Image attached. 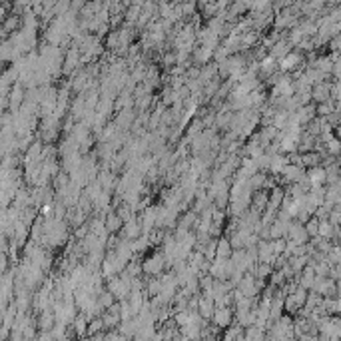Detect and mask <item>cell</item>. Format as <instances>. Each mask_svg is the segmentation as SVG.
Here are the masks:
<instances>
[{
    "label": "cell",
    "instance_id": "cell-3",
    "mask_svg": "<svg viewBox=\"0 0 341 341\" xmlns=\"http://www.w3.org/2000/svg\"><path fill=\"white\" fill-rule=\"evenodd\" d=\"M236 321V309L232 305H216V311L212 315V323H216L222 329H228Z\"/></svg>",
    "mask_w": 341,
    "mask_h": 341
},
{
    "label": "cell",
    "instance_id": "cell-4",
    "mask_svg": "<svg viewBox=\"0 0 341 341\" xmlns=\"http://www.w3.org/2000/svg\"><path fill=\"white\" fill-rule=\"evenodd\" d=\"M136 118H138V110H136V108H122V110H118V112L114 114V122H116L118 128H122V130H130V128L134 126Z\"/></svg>",
    "mask_w": 341,
    "mask_h": 341
},
{
    "label": "cell",
    "instance_id": "cell-9",
    "mask_svg": "<svg viewBox=\"0 0 341 341\" xmlns=\"http://www.w3.org/2000/svg\"><path fill=\"white\" fill-rule=\"evenodd\" d=\"M232 254H234V246H232L230 238H228V236H222V238H218L216 257H220V259H230V257H232Z\"/></svg>",
    "mask_w": 341,
    "mask_h": 341
},
{
    "label": "cell",
    "instance_id": "cell-20",
    "mask_svg": "<svg viewBox=\"0 0 341 341\" xmlns=\"http://www.w3.org/2000/svg\"><path fill=\"white\" fill-rule=\"evenodd\" d=\"M273 273V265L271 263H257V271H256V277H261V279H267L269 275Z\"/></svg>",
    "mask_w": 341,
    "mask_h": 341
},
{
    "label": "cell",
    "instance_id": "cell-15",
    "mask_svg": "<svg viewBox=\"0 0 341 341\" xmlns=\"http://www.w3.org/2000/svg\"><path fill=\"white\" fill-rule=\"evenodd\" d=\"M267 337V329L265 327H259V325H250L246 327V337L248 341H259V339H265Z\"/></svg>",
    "mask_w": 341,
    "mask_h": 341
},
{
    "label": "cell",
    "instance_id": "cell-17",
    "mask_svg": "<svg viewBox=\"0 0 341 341\" xmlns=\"http://www.w3.org/2000/svg\"><path fill=\"white\" fill-rule=\"evenodd\" d=\"M100 331H106V325H104L102 315H96V317H92L90 323H88V337H92V335H96V333H100Z\"/></svg>",
    "mask_w": 341,
    "mask_h": 341
},
{
    "label": "cell",
    "instance_id": "cell-6",
    "mask_svg": "<svg viewBox=\"0 0 341 341\" xmlns=\"http://www.w3.org/2000/svg\"><path fill=\"white\" fill-rule=\"evenodd\" d=\"M142 234H144V228H142L140 216H134V218H130V220L124 224V228H122V232H120V238H124V240H136V238H140Z\"/></svg>",
    "mask_w": 341,
    "mask_h": 341
},
{
    "label": "cell",
    "instance_id": "cell-25",
    "mask_svg": "<svg viewBox=\"0 0 341 341\" xmlns=\"http://www.w3.org/2000/svg\"><path fill=\"white\" fill-rule=\"evenodd\" d=\"M200 72H202V68H190L184 76H186V80H196V78H200Z\"/></svg>",
    "mask_w": 341,
    "mask_h": 341
},
{
    "label": "cell",
    "instance_id": "cell-12",
    "mask_svg": "<svg viewBox=\"0 0 341 341\" xmlns=\"http://www.w3.org/2000/svg\"><path fill=\"white\" fill-rule=\"evenodd\" d=\"M307 176H309L311 186H323L327 182V170L325 168H319V166H313L309 172H307Z\"/></svg>",
    "mask_w": 341,
    "mask_h": 341
},
{
    "label": "cell",
    "instance_id": "cell-5",
    "mask_svg": "<svg viewBox=\"0 0 341 341\" xmlns=\"http://www.w3.org/2000/svg\"><path fill=\"white\" fill-rule=\"evenodd\" d=\"M277 254H275V248H273V240H259L257 242V259L261 263H271L275 261Z\"/></svg>",
    "mask_w": 341,
    "mask_h": 341
},
{
    "label": "cell",
    "instance_id": "cell-11",
    "mask_svg": "<svg viewBox=\"0 0 341 341\" xmlns=\"http://www.w3.org/2000/svg\"><path fill=\"white\" fill-rule=\"evenodd\" d=\"M88 323H90V319L80 311L76 315V319L70 323L72 329H74V333H76V337H88Z\"/></svg>",
    "mask_w": 341,
    "mask_h": 341
},
{
    "label": "cell",
    "instance_id": "cell-10",
    "mask_svg": "<svg viewBox=\"0 0 341 341\" xmlns=\"http://www.w3.org/2000/svg\"><path fill=\"white\" fill-rule=\"evenodd\" d=\"M267 204H269V190H265V188L256 190L254 192V198H252V208L263 212L267 208Z\"/></svg>",
    "mask_w": 341,
    "mask_h": 341
},
{
    "label": "cell",
    "instance_id": "cell-22",
    "mask_svg": "<svg viewBox=\"0 0 341 341\" xmlns=\"http://www.w3.org/2000/svg\"><path fill=\"white\" fill-rule=\"evenodd\" d=\"M297 62H299V58H297L295 54H287V58H283V60L279 62V68H281V70H291Z\"/></svg>",
    "mask_w": 341,
    "mask_h": 341
},
{
    "label": "cell",
    "instance_id": "cell-19",
    "mask_svg": "<svg viewBox=\"0 0 341 341\" xmlns=\"http://www.w3.org/2000/svg\"><path fill=\"white\" fill-rule=\"evenodd\" d=\"M311 96H313L317 102H325V100L329 98V86H325V84H317V86H313Z\"/></svg>",
    "mask_w": 341,
    "mask_h": 341
},
{
    "label": "cell",
    "instance_id": "cell-24",
    "mask_svg": "<svg viewBox=\"0 0 341 341\" xmlns=\"http://www.w3.org/2000/svg\"><path fill=\"white\" fill-rule=\"evenodd\" d=\"M327 150H329V154H333V156L341 154V140H335V138H331V140L327 142Z\"/></svg>",
    "mask_w": 341,
    "mask_h": 341
},
{
    "label": "cell",
    "instance_id": "cell-21",
    "mask_svg": "<svg viewBox=\"0 0 341 341\" xmlns=\"http://www.w3.org/2000/svg\"><path fill=\"white\" fill-rule=\"evenodd\" d=\"M212 58V48L210 46H206V48H202V50H198L196 52V56H194V60L198 62V64H208V60Z\"/></svg>",
    "mask_w": 341,
    "mask_h": 341
},
{
    "label": "cell",
    "instance_id": "cell-16",
    "mask_svg": "<svg viewBox=\"0 0 341 341\" xmlns=\"http://www.w3.org/2000/svg\"><path fill=\"white\" fill-rule=\"evenodd\" d=\"M118 301V297L108 289V287H104L100 293H98V303H100V307L102 309H108V307H112L114 303Z\"/></svg>",
    "mask_w": 341,
    "mask_h": 341
},
{
    "label": "cell",
    "instance_id": "cell-8",
    "mask_svg": "<svg viewBox=\"0 0 341 341\" xmlns=\"http://www.w3.org/2000/svg\"><path fill=\"white\" fill-rule=\"evenodd\" d=\"M283 198H285V190L283 188H279V186L271 188L269 190V204H267V208L273 210V212H279L281 206H283Z\"/></svg>",
    "mask_w": 341,
    "mask_h": 341
},
{
    "label": "cell",
    "instance_id": "cell-1",
    "mask_svg": "<svg viewBox=\"0 0 341 341\" xmlns=\"http://www.w3.org/2000/svg\"><path fill=\"white\" fill-rule=\"evenodd\" d=\"M142 267H144V275H162L166 271V256L164 252H154L148 257H142Z\"/></svg>",
    "mask_w": 341,
    "mask_h": 341
},
{
    "label": "cell",
    "instance_id": "cell-18",
    "mask_svg": "<svg viewBox=\"0 0 341 341\" xmlns=\"http://www.w3.org/2000/svg\"><path fill=\"white\" fill-rule=\"evenodd\" d=\"M218 68H220V64H210V66H204L202 68V72H200V80L206 84V82H210V80H214L216 76H218Z\"/></svg>",
    "mask_w": 341,
    "mask_h": 341
},
{
    "label": "cell",
    "instance_id": "cell-14",
    "mask_svg": "<svg viewBox=\"0 0 341 341\" xmlns=\"http://www.w3.org/2000/svg\"><path fill=\"white\" fill-rule=\"evenodd\" d=\"M222 337L228 339V341H230V339H244V337H246V327L240 325L238 321H234L228 329H224V335H222Z\"/></svg>",
    "mask_w": 341,
    "mask_h": 341
},
{
    "label": "cell",
    "instance_id": "cell-2",
    "mask_svg": "<svg viewBox=\"0 0 341 341\" xmlns=\"http://www.w3.org/2000/svg\"><path fill=\"white\" fill-rule=\"evenodd\" d=\"M106 287H108V289L118 297V301L128 299V297H130V293H132V281L124 279L122 275H114V277L106 279Z\"/></svg>",
    "mask_w": 341,
    "mask_h": 341
},
{
    "label": "cell",
    "instance_id": "cell-13",
    "mask_svg": "<svg viewBox=\"0 0 341 341\" xmlns=\"http://www.w3.org/2000/svg\"><path fill=\"white\" fill-rule=\"evenodd\" d=\"M206 130V126H204V120L200 118V116H194L192 118V124H188V128H186V138L192 142L198 134H202Z\"/></svg>",
    "mask_w": 341,
    "mask_h": 341
},
{
    "label": "cell",
    "instance_id": "cell-23",
    "mask_svg": "<svg viewBox=\"0 0 341 341\" xmlns=\"http://www.w3.org/2000/svg\"><path fill=\"white\" fill-rule=\"evenodd\" d=\"M224 228H226V226L212 222V226H210V230H208V232H210V236H212V238H216V240H218V238H222V236H224Z\"/></svg>",
    "mask_w": 341,
    "mask_h": 341
},
{
    "label": "cell",
    "instance_id": "cell-7",
    "mask_svg": "<svg viewBox=\"0 0 341 341\" xmlns=\"http://www.w3.org/2000/svg\"><path fill=\"white\" fill-rule=\"evenodd\" d=\"M124 224H126V222L118 216L116 210H110V212L104 216V226H106V230H108L110 234H120L122 228H124Z\"/></svg>",
    "mask_w": 341,
    "mask_h": 341
}]
</instances>
